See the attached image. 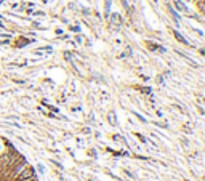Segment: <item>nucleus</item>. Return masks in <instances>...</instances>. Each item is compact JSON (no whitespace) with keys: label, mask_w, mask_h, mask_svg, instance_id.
<instances>
[{"label":"nucleus","mask_w":205,"mask_h":181,"mask_svg":"<svg viewBox=\"0 0 205 181\" xmlns=\"http://www.w3.org/2000/svg\"><path fill=\"white\" fill-rule=\"evenodd\" d=\"M35 176H37V175H35V170H34L31 165H27L13 181H27V179H32V178H35Z\"/></svg>","instance_id":"obj_1"},{"label":"nucleus","mask_w":205,"mask_h":181,"mask_svg":"<svg viewBox=\"0 0 205 181\" xmlns=\"http://www.w3.org/2000/svg\"><path fill=\"white\" fill-rule=\"evenodd\" d=\"M173 7H175L176 11H180V13H184L186 16L191 15V13H189V8H187L186 5H184L183 0H173Z\"/></svg>","instance_id":"obj_2"},{"label":"nucleus","mask_w":205,"mask_h":181,"mask_svg":"<svg viewBox=\"0 0 205 181\" xmlns=\"http://www.w3.org/2000/svg\"><path fill=\"white\" fill-rule=\"evenodd\" d=\"M107 119H109V122L112 123V125H116V123H117V120H116V119H114V114H112V112H111L109 116H107Z\"/></svg>","instance_id":"obj_5"},{"label":"nucleus","mask_w":205,"mask_h":181,"mask_svg":"<svg viewBox=\"0 0 205 181\" xmlns=\"http://www.w3.org/2000/svg\"><path fill=\"white\" fill-rule=\"evenodd\" d=\"M156 114H157V117H163V112H162V111H159V109L156 111Z\"/></svg>","instance_id":"obj_9"},{"label":"nucleus","mask_w":205,"mask_h":181,"mask_svg":"<svg viewBox=\"0 0 205 181\" xmlns=\"http://www.w3.org/2000/svg\"><path fill=\"white\" fill-rule=\"evenodd\" d=\"M139 90H141L143 93H146V95L151 93V88H149V87H139Z\"/></svg>","instance_id":"obj_6"},{"label":"nucleus","mask_w":205,"mask_h":181,"mask_svg":"<svg viewBox=\"0 0 205 181\" xmlns=\"http://www.w3.org/2000/svg\"><path fill=\"white\" fill-rule=\"evenodd\" d=\"M0 29H5V24H3V19L0 18Z\"/></svg>","instance_id":"obj_10"},{"label":"nucleus","mask_w":205,"mask_h":181,"mask_svg":"<svg viewBox=\"0 0 205 181\" xmlns=\"http://www.w3.org/2000/svg\"><path fill=\"white\" fill-rule=\"evenodd\" d=\"M146 45H147V48H149L151 52H159V53H165V48L162 47V45H157V43H154V42H149V40L146 42Z\"/></svg>","instance_id":"obj_3"},{"label":"nucleus","mask_w":205,"mask_h":181,"mask_svg":"<svg viewBox=\"0 0 205 181\" xmlns=\"http://www.w3.org/2000/svg\"><path fill=\"white\" fill-rule=\"evenodd\" d=\"M172 34H173V35H175V39H176V40H178L180 43H183V45H186V47H191V42H189V40H186V39H184L183 35H181V34H180L178 31H172Z\"/></svg>","instance_id":"obj_4"},{"label":"nucleus","mask_w":205,"mask_h":181,"mask_svg":"<svg viewBox=\"0 0 205 181\" xmlns=\"http://www.w3.org/2000/svg\"><path fill=\"white\" fill-rule=\"evenodd\" d=\"M71 31H74V32H79V26H71Z\"/></svg>","instance_id":"obj_8"},{"label":"nucleus","mask_w":205,"mask_h":181,"mask_svg":"<svg viewBox=\"0 0 205 181\" xmlns=\"http://www.w3.org/2000/svg\"><path fill=\"white\" fill-rule=\"evenodd\" d=\"M27 181H39V179H37V176H35V178H32V179H27Z\"/></svg>","instance_id":"obj_11"},{"label":"nucleus","mask_w":205,"mask_h":181,"mask_svg":"<svg viewBox=\"0 0 205 181\" xmlns=\"http://www.w3.org/2000/svg\"><path fill=\"white\" fill-rule=\"evenodd\" d=\"M154 125H157V127H160V128H167L168 125H165V123H160V122H154Z\"/></svg>","instance_id":"obj_7"}]
</instances>
